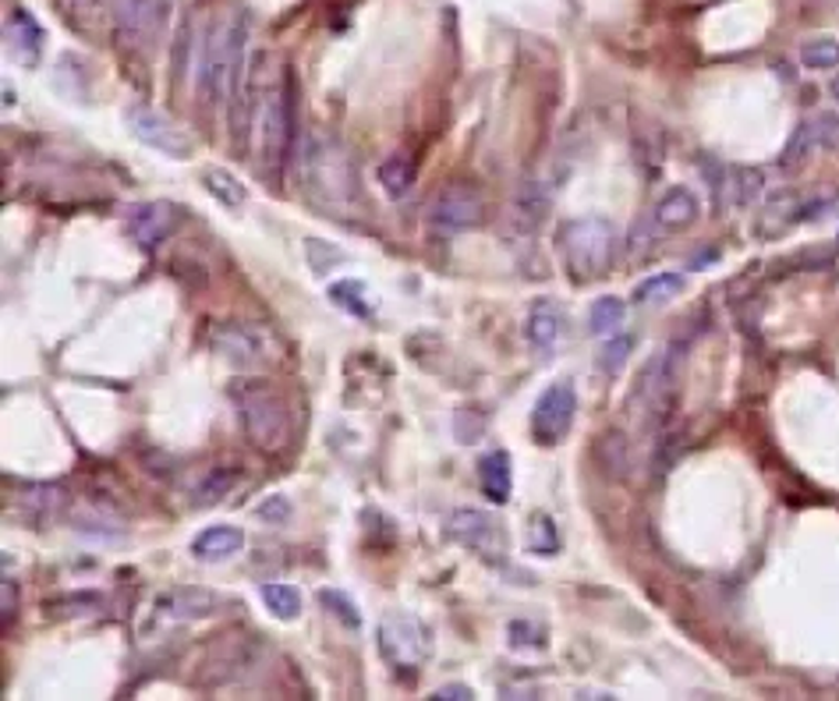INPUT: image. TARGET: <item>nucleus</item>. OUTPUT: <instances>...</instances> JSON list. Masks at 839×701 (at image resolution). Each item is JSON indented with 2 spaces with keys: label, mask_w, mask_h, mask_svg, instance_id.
<instances>
[{
  "label": "nucleus",
  "mask_w": 839,
  "mask_h": 701,
  "mask_svg": "<svg viewBox=\"0 0 839 701\" xmlns=\"http://www.w3.org/2000/svg\"><path fill=\"white\" fill-rule=\"evenodd\" d=\"M808 128H811L815 146H821V149H839V114L821 111L815 121H808Z\"/></svg>",
  "instance_id": "nucleus-42"
},
{
  "label": "nucleus",
  "mask_w": 839,
  "mask_h": 701,
  "mask_svg": "<svg viewBox=\"0 0 839 701\" xmlns=\"http://www.w3.org/2000/svg\"><path fill=\"white\" fill-rule=\"evenodd\" d=\"M677 350H659L649 362H644L641 376L635 379V411L644 418H667L673 405L677 390Z\"/></svg>",
  "instance_id": "nucleus-8"
},
{
  "label": "nucleus",
  "mask_w": 839,
  "mask_h": 701,
  "mask_svg": "<svg viewBox=\"0 0 839 701\" xmlns=\"http://www.w3.org/2000/svg\"><path fill=\"white\" fill-rule=\"evenodd\" d=\"M829 96H832V100H839V75L829 82Z\"/></svg>",
  "instance_id": "nucleus-47"
},
{
  "label": "nucleus",
  "mask_w": 839,
  "mask_h": 701,
  "mask_svg": "<svg viewBox=\"0 0 839 701\" xmlns=\"http://www.w3.org/2000/svg\"><path fill=\"white\" fill-rule=\"evenodd\" d=\"M213 347L234 365V369H259L273 355V341L262 326L252 323H220L213 329Z\"/></svg>",
  "instance_id": "nucleus-11"
},
{
  "label": "nucleus",
  "mask_w": 839,
  "mask_h": 701,
  "mask_svg": "<svg viewBox=\"0 0 839 701\" xmlns=\"http://www.w3.org/2000/svg\"><path fill=\"white\" fill-rule=\"evenodd\" d=\"M379 185H382V191H387L390 199H405L408 196V188L415 185V164H411V156H390L387 164L379 167Z\"/></svg>",
  "instance_id": "nucleus-29"
},
{
  "label": "nucleus",
  "mask_w": 839,
  "mask_h": 701,
  "mask_svg": "<svg viewBox=\"0 0 839 701\" xmlns=\"http://www.w3.org/2000/svg\"><path fill=\"white\" fill-rule=\"evenodd\" d=\"M202 185H206L209 196H213L227 209H241L244 202H249V188H244L231 170H220V167L206 170L202 174Z\"/></svg>",
  "instance_id": "nucleus-25"
},
{
  "label": "nucleus",
  "mask_w": 839,
  "mask_h": 701,
  "mask_svg": "<svg viewBox=\"0 0 839 701\" xmlns=\"http://www.w3.org/2000/svg\"><path fill=\"white\" fill-rule=\"evenodd\" d=\"M506 641H511V648H546L549 635L542 624H532V620H514L511 627H506Z\"/></svg>",
  "instance_id": "nucleus-41"
},
{
  "label": "nucleus",
  "mask_w": 839,
  "mask_h": 701,
  "mask_svg": "<svg viewBox=\"0 0 839 701\" xmlns=\"http://www.w3.org/2000/svg\"><path fill=\"white\" fill-rule=\"evenodd\" d=\"M266 167H284L291 143H294V90H291V75L284 72L280 85L273 90L266 111Z\"/></svg>",
  "instance_id": "nucleus-12"
},
{
  "label": "nucleus",
  "mask_w": 839,
  "mask_h": 701,
  "mask_svg": "<svg viewBox=\"0 0 839 701\" xmlns=\"http://www.w3.org/2000/svg\"><path fill=\"white\" fill-rule=\"evenodd\" d=\"M302 181L305 188L326 206H347L358 199V178L347 167L340 149L329 143H308L305 160H302Z\"/></svg>",
  "instance_id": "nucleus-5"
},
{
  "label": "nucleus",
  "mask_w": 839,
  "mask_h": 701,
  "mask_svg": "<svg viewBox=\"0 0 839 701\" xmlns=\"http://www.w3.org/2000/svg\"><path fill=\"white\" fill-rule=\"evenodd\" d=\"M305 252H308L312 273H319V276L334 273L337 266H344L347 262L344 249H337V244H329V241H319V238H305Z\"/></svg>",
  "instance_id": "nucleus-35"
},
{
  "label": "nucleus",
  "mask_w": 839,
  "mask_h": 701,
  "mask_svg": "<svg viewBox=\"0 0 839 701\" xmlns=\"http://www.w3.org/2000/svg\"><path fill=\"white\" fill-rule=\"evenodd\" d=\"M319 603H323L326 613H334V617H337L347 630H358V627H361V613H358V606H355L352 599H347L344 592L323 588V592H319Z\"/></svg>",
  "instance_id": "nucleus-38"
},
{
  "label": "nucleus",
  "mask_w": 839,
  "mask_h": 701,
  "mask_svg": "<svg viewBox=\"0 0 839 701\" xmlns=\"http://www.w3.org/2000/svg\"><path fill=\"white\" fill-rule=\"evenodd\" d=\"M800 64L811 67V72H832L839 67V43L829 36H815L800 46Z\"/></svg>",
  "instance_id": "nucleus-31"
},
{
  "label": "nucleus",
  "mask_w": 839,
  "mask_h": 701,
  "mask_svg": "<svg viewBox=\"0 0 839 701\" xmlns=\"http://www.w3.org/2000/svg\"><path fill=\"white\" fill-rule=\"evenodd\" d=\"M432 698H436V701H443V698H464V701H471V698H475V691L464 688V683H447V688L432 691Z\"/></svg>",
  "instance_id": "nucleus-45"
},
{
  "label": "nucleus",
  "mask_w": 839,
  "mask_h": 701,
  "mask_svg": "<svg viewBox=\"0 0 839 701\" xmlns=\"http://www.w3.org/2000/svg\"><path fill=\"white\" fill-rule=\"evenodd\" d=\"M485 220V199L468 185H450L426 209V227L436 238H461Z\"/></svg>",
  "instance_id": "nucleus-6"
},
{
  "label": "nucleus",
  "mask_w": 839,
  "mask_h": 701,
  "mask_svg": "<svg viewBox=\"0 0 839 701\" xmlns=\"http://www.w3.org/2000/svg\"><path fill=\"white\" fill-rule=\"evenodd\" d=\"M379 648L394 666H418V662L429 659L432 638H429L426 624L418 617L394 609L379 624Z\"/></svg>",
  "instance_id": "nucleus-9"
},
{
  "label": "nucleus",
  "mask_w": 839,
  "mask_h": 701,
  "mask_svg": "<svg viewBox=\"0 0 839 701\" xmlns=\"http://www.w3.org/2000/svg\"><path fill=\"white\" fill-rule=\"evenodd\" d=\"M574 415H578V390H574L570 379L549 383L542 397L535 400L532 411V436L542 447H556L567 440V432L574 426Z\"/></svg>",
  "instance_id": "nucleus-7"
},
{
  "label": "nucleus",
  "mask_w": 839,
  "mask_h": 701,
  "mask_svg": "<svg viewBox=\"0 0 839 701\" xmlns=\"http://www.w3.org/2000/svg\"><path fill=\"white\" fill-rule=\"evenodd\" d=\"M262 606H266L276 620H298L302 617V592L294 585H284V582H270L262 585Z\"/></svg>",
  "instance_id": "nucleus-24"
},
{
  "label": "nucleus",
  "mask_w": 839,
  "mask_h": 701,
  "mask_svg": "<svg viewBox=\"0 0 839 701\" xmlns=\"http://www.w3.org/2000/svg\"><path fill=\"white\" fill-rule=\"evenodd\" d=\"M241 479H244L241 468H213V471H206V475L196 485H191V503H196V506H217V503H223L227 496L234 493V489L241 485Z\"/></svg>",
  "instance_id": "nucleus-21"
},
{
  "label": "nucleus",
  "mask_w": 839,
  "mask_h": 701,
  "mask_svg": "<svg viewBox=\"0 0 839 701\" xmlns=\"http://www.w3.org/2000/svg\"><path fill=\"white\" fill-rule=\"evenodd\" d=\"M556 244H559V252H564V266L570 270V276L591 280L613 266L617 231H613V223L602 217H581V220L564 223Z\"/></svg>",
  "instance_id": "nucleus-4"
},
{
  "label": "nucleus",
  "mask_w": 839,
  "mask_h": 701,
  "mask_svg": "<svg viewBox=\"0 0 839 701\" xmlns=\"http://www.w3.org/2000/svg\"><path fill=\"white\" fill-rule=\"evenodd\" d=\"M326 297L334 305H340L347 315H355V320H373L376 315V302L361 280H334V284L326 287Z\"/></svg>",
  "instance_id": "nucleus-22"
},
{
  "label": "nucleus",
  "mask_w": 839,
  "mask_h": 701,
  "mask_svg": "<svg viewBox=\"0 0 839 701\" xmlns=\"http://www.w3.org/2000/svg\"><path fill=\"white\" fill-rule=\"evenodd\" d=\"M8 43L14 54H22L25 61H36L40 57V46H43V29L36 25L29 11H14L8 19Z\"/></svg>",
  "instance_id": "nucleus-23"
},
{
  "label": "nucleus",
  "mask_w": 839,
  "mask_h": 701,
  "mask_svg": "<svg viewBox=\"0 0 839 701\" xmlns=\"http://www.w3.org/2000/svg\"><path fill=\"white\" fill-rule=\"evenodd\" d=\"M178 227V206L174 202H138L128 213V234L143 252H156Z\"/></svg>",
  "instance_id": "nucleus-15"
},
{
  "label": "nucleus",
  "mask_w": 839,
  "mask_h": 701,
  "mask_svg": "<svg viewBox=\"0 0 839 701\" xmlns=\"http://www.w3.org/2000/svg\"><path fill=\"white\" fill-rule=\"evenodd\" d=\"M14 599H19V585H14L11 577H4V599H0V613H4V620H11Z\"/></svg>",
  "instance_id": "nucleus-46"
},
{
  "label": "nucleus",
  "mask_w": 839,
  "mask_h": 701,
  "mask_svg": "<svg viewBox=\"0 0 839 701\" xmlns=\"http://www.w3.org/2000/svg\"><path fill=\"white\" fill-rule=\"evenodd\" d=\"M217 609V592H209L202 585H181V588H170L164 595H156L153 613H156V624H196L206 620L209 613Z\"/></svg>",
  "instance_id": "nucleus-14"
},
{
  "label": "nucleus",
  "mask_w": 839,
  "mask_h": 701,
  "mask_svg": "<svg viewBox=\"0 0 839 701\" xmlns=\"http://www.w3.org/2000/svg\"><path fill=\"white\" fill-rule=\"evenodd\" d=\"M546 209H549V199H546V191H542L538 185H524V188L517 191L514 213H517V220H521L524 231H535V223H538L542 217H546Z\"/></svg>",
  "instance_id": "nucleus-30"
},
{
  "label": "nucleus",
  "mask_w": 839,
  "mask_h": 701,
  "mask_svg": "<svg viewBox=\"0 0 839 701\" xmlns=\"http://www.w3.org/2000/svg\"><path fill=\"white\" fill-rule=\"evenodd\" d=\"M453 436H458V443H464V447L479 443L485 436V418L475 411H458L453 415Z\"/></svg>",
  "instance_id": "nucleus-43"
},
{
  "label": "nucleus",
  "mask_w": 839,
  "mask_h": 701,
  "mask_svg": "<svg viewBox=\"0 0 839 701\" xmlns=\"http://www.w3.org/2000/svg\"><path fill=\"white\" fill-rule=\"evenodd\" d=\"M249 40V22H244L241 11H227L220 22L209 25L206 43H202V61H199V100L206 107H217V103L231 93L234 75H238V57Z\"/></svg>",
  "instance_id": "nucleus-2"
},
{
  "label": "nucleus",
  "mask_w": 839,
  "mask_h": 701,
  "mask_svg": "<svg viewBox=\"0 0 839 701\" xmlns=\"http://www.w3.org/2000/svg\"><path fill=\"white\" fill-rule=\"evenodd\" d=\"M125 125L132 128L138 143L170 156V160H188L191 156V138L174 125L164 111H153V107H143V103H135V107L125 111Z\"/></svg>",
  "instance_id": "nucleus-10"
},
{
  "label": "nucleus",
  "mask_w": 839,
  "mask_h": 701,
  "mask_svg": "<svg viewBox=\"0 0 839 701\" xmlns=\"http://www.w3.org/2000/svg\"><path fill=\"white\" fill-rule=\"evenodd\" d=\"M659 234H662V227L656 223V217H652V213H649V217H638L631 231H627V252L638 255V259H641V255H649V252L656 249Z\"/></svg>",
  "instance_id": "nucleus-37"
},
{
  "label": "nucleus",
  "mask_w": 839,
  "mask_h": 701,
  "mask_svg": "<svg viewBox=\"0 0 839 701\" xmlns=\"http://www.w3.org/2000/svg\"><path fill=\"white\" fill-rule=\"evenodd\" d=\"M244 550V532L234 529V524H209L191 542V556L206 559V564H223Z\"/></svg>",
  "instance_id": "nucleus-18"
},
{
  "label": "nucleus",
  "mask_w": 839,
  "mask_h": 701,
  "mask_svg": "<svg viewBox=\"0 0 839 701\" xmlns=\"http://www.w3.org/2000/svg\"><path fill=\"white\" fill-rule=\"evenodd\" d=\"M156 22H160V0H117V32L132 46H143Z\"/></svg>",
  "instance_id": "nucleus-17"
},
{
  "label": "nucleus",
  "mask_w": 839,
  "mask_h": 701,
  "mask_svg": "<svg viewBox=\"0 0 839 701\" xmlns=\"http://www.w3.org/2000/svg\"><path fill=\"white\" fill-rule=\"evenodd\" d=\"M524 546H528V553H538V556H553L559 550V532L556 524L546 517V514H535L528 521V529H524Z\"/></svg>",
  "instance_id": "nucleus-32"
},
{
  "label": "nucleus",
  "mask_w": 839,
  "mask_h": 701,
  "mask_svg": "<svg viewBox=\"0 0 839 701\" xmlns=\"http://www.w3.org/2000/svg\"><path fill=\"white\" fill-rule=\"evenodd\" d=\"M652 217H656V223L662 227V231H684V227L694 223V217H698L694 191L684 188V185H673L667 196L656 202Z\"/></svg>",
  "instance_id": "nucleus-20"
},
{
  "label": "nucleus",
  "mask_w": 839,
  "mask_h": 701,
  "mask_svg": "<svg viewBox=\"0 0 839 701\" xmlns=\"http://www.w3.org/2000/svg\"><path fill=\"white\" fill-rule=\"evenodd\" d=\"M684 287H688L684 273H656L635 287V302L638 305H662V302H670V297H677Z\"/></svg>",
  "instance_id": "nucleus-26"
},
{
  "label": "nucleus",
  "mask_w": 839,
  "mask_h": 701,
  "mask_svg": "<svg viewBox=\"0 0 839 701\" xmlns=\"http://www.w3.org/2000/svg\"><path fill=\"white\" fill-rule=\"evenodd\" d=\"M524 337H528L532 350H538V355H553L567 337V312L553 297H538L528 320H524Z\"/></svg>",
  "instance_id": "nucleus-16"
},
{
  "label": "nucleus",
  "mask_w": 839,
  "mask_h": 701,
  "mask_svg": "<svg viewBox=\"0 0 839 701\" xmlns=\"http://www.w3.org/2000/svg\"><path fill=\"white\" fill-rule=\"evenodd\" d=\"M227 394H231V405H234L244 440L262 453L287 450L291 436H294V422H291L287 405L276 397V390L266 379L238 376L231 387H227Z\"/></svg>",
  "instance_id": "nucleus-1"
},
{
  "label": "nucleus",
  "mask_w": 839,
  "mask_h": 701,
  "mask_svg": "<svg viewBox=\"0 0 839 701\" xmlns=\"http://www.w3.org/2000/svg\"><path fill=\"white\" fill-rule=\"evenodd\" d=\"M623 320H627V305L613 294L596 297L591 308H588V329L596 333V337H609V333H613Z\"/></svg>",
  "instance_id": "nucleus-28"
},
{
  "label": "nucleus",
  "mask_w": 839,
  "mask_h": 701,
  "mask_svg": "<svg viewBox=\"0 0 839 701\" xmlns=\"http://www.w3.org/2000/svg\"><path fill=\"white\" fill-rule=\"evenodd\" d=\"M96 592H72V595H57V599L43 603V617L46 620H75V617H90V613L96 609Z\"/></svg>",
  "instance_id": "nucleus-27"
},
{
  "label": "nucleus",
  "mask_w": 839,
  "mask_h": 701,
  "mask_svg": "<svg viewBox=\"0 0 839 701\" xmlns=\"http://www.w3.org/2000/svg\"><path fill=\"white\" fill-rule=\"evenodd\" d=\"M479 482L482 493L493 503H506L514 493V464L506 450H489L479 458Z\"/></svg>",
  "instance_id": "nucleus-19"
},
{
  "label": "nucleus",
  "mask_w": 839,
  "mask_h": 701,
  "mask_svg": "<svg viewBox=\"0 0 839 701\" xmlns=\"http://www.w3.org/2000/svg\"><path fill=\"white\" fill-rule=\"evenodd\" d=\"M811 149H815L811 128H808V125H797V128H794V135H790V143H786V146H783V153H779V167H783V170L800 167V164L811 156Z\"/></svg>",
  "instance_id": "nucleus-39"
},
{
  "label": "nucleus",
  "mask_w": 839,
  "mask_h": 701,
  "mask_svg": "<svg viewBox=\"0 0 839 701\" xmlns=\"http://www.w3.org/2000/svg\"><path fill=\"white\" fill-rule=\"evenodd\" d=\"M762 196V174L758 170H730L726 174V199L730 202H755Z\"/></svg>",
  "instance_id": "nucleus-36"
},
{
  "label": "nucleus",
  "mask_w": 839,
  "mask_h": 701,
  "mask_svg": "<svg viewBox=\"0 0 839 701\" xmlns=\"http://www.w3.org/2000/svg\"><path fill=\"white\" fill-rule=\"evenodd\" d=\"M599 461L606 468V475L623 479L627 475V436L623 432H606L599 440Z\"/></svg>",
  "instance_id": "nucleus-34"
},
{
  "label": "nucleus",
  "mask_w": 839,
  "mask_h": 701,
  "mask_svg": "<svg viewBox=\"0 0 839 701\" xmlns=\"http://www.w3.org/2000/svg\"><path fill=\"white\" fill-rule=\"evenodd\" d=\"M443 535L475 553H489L503 542V529L479 506H453L443 517Z\"/></svg>",
  "instance_id": "nucleus-13"
},
{
  "label": "nucleus",
  "mask_w": 839,
  "mask_h": 701,
  "mask_svg": "<svg viewBox=\"0 0 839 701\" xmlns=\"http://www.w3.org/2000/svg\"><path fill=\"white\" fill-rule=\"evenodd\" d=\"M631 350H635V333H609V341L599 347V369L606 376L620 373L627 358H631Z\"/></svg>",
  "instance_id": "nucleus-33"
},
{
  "label": "nucleus",
  "mask_w": 839,
  "mask_h": 701,
  "mask_svg": "<svg viewBox=\"0 0 839 701\" xmlns=\"http://www.w3.org/2000/svg\"><path fill=\"white\" fill-rule=\"evenodd\" d=\"M276 85L280 82L273 79V57L266 54V50H255L249 67L244 64L238 67L234 85H231V143L241 156L249 153L252 132L259 125L262 111H266V103H270Z\"/></svg>",
  "instance_id": "nucleus-3"
},
{
  "label": "nucleus",
  "mask_w": 839,
  "mask_h": 701,
  "mask_svg": "<svg viewBox=\"0 0 839 701\" xmlns=\"http://www.w3.org/2000/svg\"><path fill=\"white\" fill-rule=\"evenodd\" d=\"M797 213H800V209H797V196H794V191H786V196H776L773 202H768V209L762 213V227H773L768 234H776L779 227L786 231V223H790Z\"/></svg>",
  "instance_id": "nucleus-40"
},
{
  "label": "nucleus",
  "mask_w": 839,
  "mask_h": 701,
  "mask_svg": "<svg viewBox=\"0 0 839 701\" xmlns=\"http://www.w3.org/2000/svg\"><path fill=\"white\" fill-rule=\"evenodd\" d=\"M255 517L266 521V524H287L291 521V500L287 496H266L255 506Z\"/></svg>",
  "instance_id": "nucleus-44"
}]
</instances>
